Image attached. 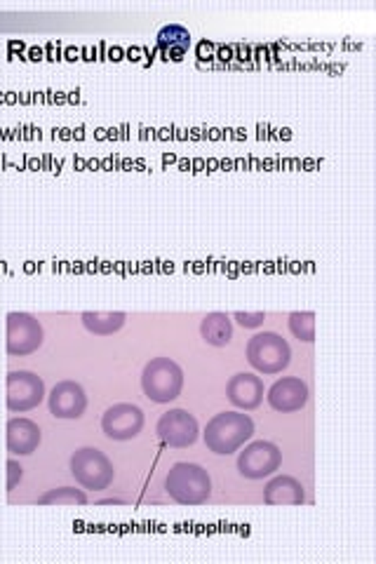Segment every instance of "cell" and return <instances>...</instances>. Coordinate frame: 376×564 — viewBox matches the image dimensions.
<instances>
[{
    "instance_id": "cell-1",
    "label": "cell",
    "mask_w": 376,
    "mask_h": 564,
    "mask_svg": "<svg viewBox=\"0 0 376 564\" xmlns=\"http://www.w3.org/2000/svg\"><path fill=\"white\" fill-rule=\"evenodd\" d=\"M254 437V421L242 412H221L207 421L203 440L207 449L219 457L237 452L245 442Z\"/></svg>"
},
{
    "instance_id": "cell-2",
    "label": "cell",
    "mask_w": 376,
    "mask_h": 564,
    "mask_svg": "<svg viewBox=\"0 0 376 564\" xmlns=\"http://www.w3.org/2000/svg\"><path fill=\"white\" fill-rule=\"evenodd\" d=\"M165 491L179 506H203L212 496V480L203 466L179 461L165 477Z\"/></svg>"
},
{
    "instance_id": "cell-3",
    "label": "cell",
    "mask_w": 376,
    "mask_h": 564,
    "mask_svg": "<svg viewBox=\"0 0 376 564\" xmlns=\"http://www.w3.org/2000/svg\"><path fill=\"white\" fill-rule=\"evenodd\" d=\"M144 395L156 405H167L181 395L183 372L170 358H153L146 362L141 372Z\"/></svg>"
},
{
    "instance_id": "cell-4",
    "label": "cell",
    "mask_w": 376,
    "mask_h": 564,
    "mask_svg": "<svg viewBox=\"0 0 376 564\" xmlns=\"http://www.w3.org/2000/svg\"><path fill=\"white\" fill-rule=\"evenodd\" d=\"M247 362L259 374H280L289 367L291 348L275 331H259L247 341Z\"/></svg>"
},
{
    "instance_id": "cell-5",
    "label": "cell",
    "mask_w": 376,
    "mask_h": 564,
    "mask_svg": "<svg viewBox=\"0 0 376 564\" xmlns=\"http://www.w3.org/2000/svg\"><path fill=\"white\" fill-rule=\"evenodd\" d=\"M68 468H71V475L75 477L82 489L90 491H104L109 489L113 477H116V470H113L111 459L106 457L104 452H99L97 447H82L71 457L68 461Z\"/></svg>"
},
{
    "instance_id": "cell-6",
    "label": "cell",
    "mask_w": 376,
    "mask_h": 564,
    "mask_svg": "<svg viewBox=\"0 0 376 564\" xmlns=\"http://www.w3.org/2000/svg\"><path fill=\"white\" fill-rule=\"evenodd\" d=\"M45 341L43 324L36 320V315L24 311L7 313V353L12 358H24L36 353Z\"/></svg>"
},
{
    "instance_id": "cell-7",
    "label": "cell",
    "mask_w": 376,
    "mask_h": 564,
    "mask_svg": "<svg viewBox=\"0 0 376 564\" xmlns=\"http://www.w3.org/2000/svg\"><path fill=\"white\" fill-rule=\"evenodd\" d=\"M282 452L278 445L268 442V440H254L249 442L237 457V473L247 480H264L280 470Z\"/></svg>"
},
{
    "instance_id": "cell-8",
    "label": "cell",
    "mask_w": 376,
    "mask_h": 564,
    "mask_svg": "<svg viewBox=\"0 0 376 564\" xmlns=\"http://www.w3.org/2000/svg\"><path fill=\"white\" fill-rule=\"evenodd\" d=\"M45 400L43 378L26 372V369H12L7 374V409L12 414H24L36 409Z\"/></svg>"
},
{
    "instance_id": "cell-9",
    "label": "cell",
    "mask_w": 376,
    "mask_h": 564,
    "mask_svg": "<svg viewBox=\"0 0 376 564\" xmlns=\"http://www.w3.org/2000/svg\"><path fill=\"white\" fill-rule=\"evenodd\" d=\"M144 428V412L134 403H118L111 405L102 416V430L109 440L125 442L134 440Z\"/></svg>"
},
{
    "instance_id": "cell-10",
    "label": "cell",
    "mask_w": 376,
    "mask_h": 564,
    "mask_svg": "<svg viewBox=\"0 0 376 564\" xmlns=\"http://www.w3.org/2000/svg\"><path fill=\"white\" fill-rule=\"evenodd\" d=\"M156 432L167 447L183 449V447L195 445L198 435H200V426H198L195 416L186 409H170L158 419Z\"/></svg>"
},
{
    "instance_id": "cell-11",
    "label": "cell",
    "mask_w": 376,
    "mask_h": 564,
    "mask_svg": "<svg viewBox=\"0 0 376 564\" xmlns=\"http://www.w3.org/2000/svg\"><path fill=\"white\" fill-rule=\"evenodd\" d=\"M48 407L55 419H80L87 409L85 388L78 381H59L50 390Z\"/></svg>"
},
{
    "instance_id": "cell-12",
    "label": "cell",
    "mask_w": 376,
    "mask_h": 564,
    "mask_svg": "<svg viewBox=\"0 0 376 564\" xmlns=\"http://www.w3.org/2000/svg\"><path fill=\"white\" fill-rule=\"evenodd\" d=\"M268 405L280 414H291L304 409L311 398L308 383L301 381L299 376H285L278 378L271 388H268Z\"/></svg>"
},
{
    "instance_id": "cell-13",
    "label": "cell",
    "mask_w": 376,
    "mask_h": 564,
    "mask_svg": "<svg viewBox=\"0 0 376 564\" xmlns=\"http://www.w3.org/2000/svg\"><path fill=\"white\" fill-rule=\"evenodd\" d=\"M226 398L242 412H252L264 400V381L261 376L249 372L233 374L226 383Z\"/></svg>"
},
{
    "instance_id": "cell-14",
    "label": "cell",
    "mask_w": 376,
    "mask_h": 564,
    "mask_svg": "<svg viewBox=\"0 0 376 564\" xmlns=\"http://www.w3.org/2000/svg\"><path fill=\"white\" fill-rule=\"evenodd\" d=\"M41 445V428L31 419H10L7 421V452L14 457H28Z\"/></svg>"
},
{
    "instance_id": "cell-15",
    "label": "cell",
    "mask_w": 376,
    "mask_h": 564,
    "mask_svg": "<svg viewBox=\"0 0 376 564\" xmlns=\"http://www.w3.org/2000/svg\"><path fill=\"white\" fill-rule=\"evenodd\" d=\"M264 501L268 506H301L306 501L304 484L291 475H275L264 486Z\"/></svg>"
},
{
    "instance_id": "cell-16",
    "label": "cell",
    "mask_w": 376,
    "mask_h": 564,
    "mask_svg": "<svg viewBox=\"0 0 376 564\" xmlns=\"http://www.w3.org/2000/svg\"><path fill=\"white\" fill-rule=\"evenodd\" d=\"M158 48L165 59L181 61L190 48V33L179 24H167L158 33Z\"/></svg>"
},
{
    "instance_id": "cell-17",
    "label": "cell",
    "mask_w": 376,
    "mask_h": 564,
    "mask_svg": "<svg viewBox=\"0 0 376 564\" xmlns=\"http://www.w3.org/2000/svg\"><path fill=\"white\" fill-rule=\"evenodd\" d=\"M200 336L210 346H228L233 339V320L226 313H207L200 320Z\"/></svg>"
},
{
    "instance_id": "cell-18",
    "label": "cell",
    "mask_w": 376,
    "mask_h": 564,
    "mask_svg": "<svg viewBox=\"0 0 376 564\" xmlns=\"http://www.w3.org/2000/svg\"><path fill=\"white\" fill-rule=\"evenodd\" d=\"M82 324H85V329L90 331V334H97V336H109V334H116L118 329H122V324H125L127 320V315L122 313V311H109V313H102V311H97V313H82Z\"/></svg>"
},
{
    "instance_id": "cell-19",
    "label": "cell",
    "mask_w": 376,
    "mask_h": 564,
    "mask_svg": "<svg viewBox=\"0 0 376 564\" xmlns=\"http://www.w3.org/2000/svg\"><path fill=\"white\" fill-rule=\"evenodd\" d=\"M41 506H85L87 496L82 489H75V486H59V489H50L45 491L41 499H38Z\"/></svg>"
},
{
    "instance_id": "cell-20",
    "label": "cell",
    "mask_w": 376,
    "mask_h": 564,
    "mask_svg": "<svg viewBox=\"0 0 376 564\" xmlns=\"http://www.w3.org/2000/svg\"><path fill=\"white\" fill-rule=\"evenodd\" d=\"M289 331L299 341H316V313L311 311H294L289 315Z\"/></svg>"
},
{
    "instance_id": "cell-21",
    "label": "cell",
    "mask_w": 376,
    "mask_h": 564,
    "mask_svg": "<svg viewBox=\"0 0 376 564\" xmlns=\"http://www.w3.org/2000/svg\"><path fill=\"white\" fill-rule=\"evenodd\" d=\"M233 320L240 322L242 327L254 329V327H261V324H264L266 313L264 311H257V313H242V311H237V313H233Z\"/></svg>"
},
{
    "instance_id": "cell-22",
    "label": "cell",
    "mask_w": 376,
    "mask_h": 564,
    "mask_svg": "<svg viewBox=\"0 0 376 564\" xmlns=\"http://www.w3.org/2000/svg\"><path fill=\"white\" fill-rule=\"evenodd\" d=\"M21 475H24V468H21L14 459L7 461V491H12L14 486L21 482Z\"/></svg>"
},
{
    "instance_id": "cell-23",
    "label": "cell",
    "mask_w": 376,
    "mask_h": 564,
    "mask_svg": "<svg viewBox=\"0 0 376 564\" xmlns=\"http://www.w3.org/2000/svg\"><path fill=\"white\" fill-rule=\"evenodd\" d=\"M122 504H125L122 499H104L102 501V506H122Z\"/></svg>"
},
{
    "instance_id": "cell-24",
    "label": "cell",
    "mask_w": 376,
    "mask_h": 564,
    "mask_svg": "<svg viewBox=\"0 0 376 564\" xmlns=\"http://www.w3.org/2000/svg\"><path fill=\"white\" fill-rule=\"evenodd\" d=\"M120 54H122V52H120L118 48H113V50H111V59H120Z\"/></svg>"
}]
</instances>
